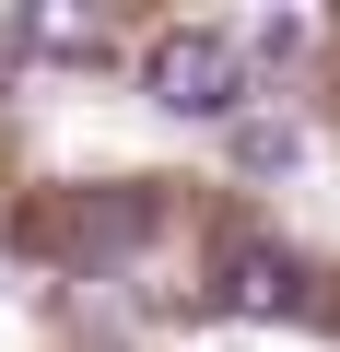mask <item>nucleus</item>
<instances>
[{"mask_svg": "<svg viewBox=\"0 0 340 352\" xmlns=\"http://www.w3.org/2000/svg\"><path fill=\"white\" fill-rule=\"evenodd\" d=\"M12 59H24V47H12V24H0V82H12Z\"/></svg>", "mask_w": 340, "mask_h": 352, "instance_id": "6", "label": "nucleus"}, {"mask_svg": "<svg viewBox=\"0 0 340 352\" xmlns=\"http://www.w3.org/2000/svg\"><path fill=\"white\" fill-rule=\"evenodd\" d=\"M293 153H305V141H293L282 118H247V129H235V164H258V176H282Z\"/></svg>", "mask_w": 340, "mask_h": 352, "instance_id": "4", "label": "nucleus"}, {"mask_svg": "<svg viewBox=\"0 0 340 352\" xmlns=\"http://www.w3.org/2000/svg\"><path fill=\"white\" fill-rule=\"evenodd\" d=\"M223 305H235V317H328V294H317L305 258H282V247H235V258H223Z\"/></svg>", "mask_w": 340, "mask_h": 352, "instance_id": "2", "label": "nucleus"}, {"mask_svg": "<svg viewBox=\"0 0 340 352\" xmlns=\"http://www.w3.org/2000/svg\"><path fill=\"white\" fill-rule=\"evenodd\" d=\"M141 82H152L164 118H235V106H247V47H235L223 24H177V36H152Z\"/></svg>", "mask_w": 340, "mask_h": 352, "instance_id": "1", "label": "nucleus"}, {"mask_svg": "<svg viewBox=\"0 0 340 352\" xmlns=\"http://www.w3.org/2000/svg\"><path fill=\"white\" fill-rule=\"evenodd\" d=\"M12 47L24 59H106V24H82V12H12Z\"/></svg>", "mask_w": 340, "mask_h": 352, "instance_id": "3", "label": "nucleus"}, {"mask_svg": "<svg viewBox=\"0 0 340 352\" xmlns=\"http://www.w3.org/2000/svg\"><path fill=\"white\" fill-rule=\"evenodd\" d=\"M293 47H305V24H293V12H270V24L247 36V59H293Z\"/></svg>", "mask_w": 340, "mask_h": 352, "instance_id": "5", "label": "nucleus"}]
</instances>
